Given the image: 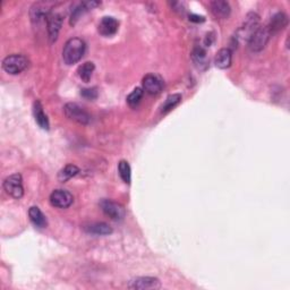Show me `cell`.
Here are the masks:
<instances>
[{
  "label": "cell",
  "mask_w": 290,
  "mask_h": 290,
  "mask_svg": "<svg viewBox=\"0 0 290 290\" xmlns=\"http://www.w3.org/2000/svg\"><path fill=\"white\" fill-rule=\"evenodd\" d=\"M86 44L82 39L72 38L66 42L62 49V59L67 65L79 62L85 54Z\"/></svg>",
  "instance_id": "obj_1"
},
{
  "label": "cell",
  "mask_w": 290,
  "mask_h": 290,
  "mask_svg": "<svg viewBox=\"0 0 290 290\" xmlns=\"http://www.w3.org/2000/svg\"><path fill=\"white\" fill-rule=\"evenodd\" d=\"M271 32L268 26H259L250 35L249 41V48L253 52H260L268 44Z\"/></svg>",
  "instance_id": "obj_2"
},
{
  "label": "cell",
  "mask_w": 290,
  "mask_h": 290,
  "mask_svg": "<svg viewBox=\"0 0 290 290\" xmlns=\"http://www.w3.org/2000/svg\"><path fill=\"white\" fill-rule=\"evenodd\" d=\"M29 65V60L23 55H12L2 60V68L6 73L16 75L26 69Z\"/></svg>",
  "instance_id": "obj_3"
},
{
  "label": "cell",
  "mask_w": 290,
  "mask_h": 290,
  "mask_svg": "<svg viewBox=\"0 0 290 290\" xmlns=\"http://www.w3.org/2000/svg\"><path fill=\"white\" fill-rule=\"evenodd\" d=\"M65 115L68 119L81 125H87L91 123V116L86 110L76 104H67L63 108Z\"/></svg>",
  "instance_id": "obj_4"
},
{
  "label": "cell",
  "mask_w": 290,
  "mask_h": 290,
  "mask_svg": "<svg viewBox=\"0 0 290 290\" xmlns=\"http://www.w3.org/2000/svg\"><path fill=\"white\" fill-rule=\"evenodd\" d=\"M3 189L14 199H21L24 194L22 176L20 174H15L7 177L5 182H3Z\"/></svg>",
  "instance_id": "obj_5"
},
{
  "label": "cell",
  "mask_w": 290,
  "mask_h": 290,
  "mask_svg": "<svg viewBox=\"0 0 290 290\" xmlns=\"http://www.w3.org/2000/svg\"><path fill=\"white\" fill-rule=\"evenodd\" d=\"M101 210L104 212L105 215L111 218L112 220H123L126 215L125 207L122 204H118L111 200H102L100 203Z\"/></svg>",
  "instance_id": "obj_6"
},
{
  "label": "cell",
  "mask_w": 290,
  "mask_h": 290,
  "mask_svg": "<svg viewBox=\"0 0 290 290\" xmlns=\"http://www.w3.org/2000/svg\"><path fill=\"white\" fill-rule=\"evenodd\" d=\"M74 197L68 190L56 189L50 195V203L52 207L59 208H67L73 204Z\"/></svg>",
  "instance_id": "obj_7"
},
{
  "label": "cell",
  "mask_w": 290,
  "mask_h": 290,
  "mask_svg": "<svg viewBox=\"0 0 290 290\" xmlns=\"http://www.w3.org/2000/svg\"><path fill=\"white\" fill-rule=\"evenodd\" d=\"M129 289H141V290H147V289H160L161 284L160 280L153 277H140L135 278L129 281L128 284Z\"/></svg>",
  "instance_id": "obj_8"
},
{
  "label": "cell",
  "mask_w": 290,
  "mask_h": 290,
  "mask_svg": "<svg viewBox=\"0 0 290 290\" xmlns=\"http://www.w3.org/2000/svg\"><path fill=\"white\" fill-rule=\"evenodd\" d=\"M47 24H48V33L49 39L51 42H55L57 40L60 27L62 24V16L58 13H51L47 17Z\"/></svg>",
  "instance_id": "obj_9"
},
{
  "label": "cell",
  "mask_w": 290,
  "mask_h": 290,
  "mask_svg": "<svg viewBox=\"0 0 290 290\" xmlns=\"http://www.w3.org/2000/svg\"><path fill=\"white\" fill-rule=\"evenodd\" d=\"M118 21L111 16H105L100 21L99 23V33L104 37H111V35L116 34V32L118 31Z\"/></svg>",
  "instance_id": "obj_10"
},
{
  "label": "cell",
  "mask_w": 290,
  "mask_h": 290,
  "mask_svg": "<svg viewBox=\"0 0 290 290\" xmlns=\"http://www.w3.org/2000/svg\"><path fill=\"white\" fill-rule=\"evenodd\" d=\"M143 90L151 95H157L162 90V82L158 76L148 74L143 79Z\"/></svg>",
  "instance_id": "obj_11"
},
{
  "label": "cell",
  "mask_w": 290,
  "mask_h": 290,
  "mask_svg": "<svg viewBox=\"0 0 290 290\" xmlns=\"http://www.w3.org/2000/svg\"><path fill=\"white\" fill-rule=\"evenodd\" d=\"M210 7L213 15L215 17H219V19H227V17L230 15V5H229V2L224 1V0H215V1H212L210 3Z\"/></svg>",
  "instance_id": "obj_12"
},
{
  "label": "cell",
  "mask_w": 290,
  "mask_h": 290,
  "mask_svg": "<svg viewBox=\"0 0 290 290\" xmlns=\"http://www.w3.org/2000/svg\"><path fill=\"white\" fill-rule=\"evenodd\" d=\"M231 50L229 48L220 49L217 52L214 58V63L218 68L220 69H227L231 65Z\"/></svg>",
  "instance_id": "obj_13"
},
{
  "label": "cell",
  "mask_w": 290,
  "mask_h": 290,
  "mask_svg": "<svg viewBox=\"0 0 290 290\" xmlns=\"http://www.w3.org/2000/svg\"><path fill=\"white\" fill-rule=\"evenodd\" d=\"M33 114L35 122L38 123V125L41 127L42 129L48 130L49 129V120L47 115L44 114L43 107H42L40 101H35L33 104Z\"/></svg>",
  "instance_id": "obj_14"
},
{
  "label": "cell",
  "mask_w": 290,
  "mask_h": 290,
  "mask_svg": "<svg viewBox=\"0 0 290 290\" xmlns=\"http://www.w3.org/2000/svg\"><path fill=\"white\" fill-rule=\"evenodd\" d=\"M29 217L31 219L32 224L38 228H45L48 222L45 215L42 213V211L38 207H32L29 210Z\"/></svg>",
  "instance_id": "obj_15"
},
{
  "label": "cell",
  "mask_w": 290,
  "mask_h": 290,
  "mask_svg": "<svg viewBox=\"0 0 290 290\" xmlns=\"http://www.w3.org/2000/svg\"><path fill=\"white\" fill-rule=\"evenodd\" d=\"M85 231L92 235L97 236H105L110 235L112 232V228L110 226L104 224V222H95V224H91L85 227Z\"/></svg>",
  "instance_id": "obj_16"
},
{
  "label": "cell",
  "mask_w": 290,
  "mask_h": 290,
  "mask_svg": "<svg viewBox=\"0 0 290 290\" xmlns=\"http://www.w3.org/2000/svg\"><path fill=\"white\" fill-rule=\"evenodd\" d=\"M99 2L95 1H87V2H80L75 8L73 9L72 13V19H70V24H75L76 21L80 19L81 16L83 15L84 13L87 12L88 9H92L93 7L98 6Z\"/></svg>",
  "instance_id": "obj_17"
},
{
  "label": "cell",
  "mask_w": 290,
  "mask_h": 290,
  "mask_svg": "<svg viewBox=\"0 0 290 290\" xmlns=\"http://www.w3.org/2000/svg\"><path fill=\"white\" fill-rule=\"evenodd\" d=\"M192 59L199 68L205 69L207 67V55L202 47H196L194 49L192 52Z\"/></svg>",
  "instance_id": "obj_18"
},
{
  "label": "cell",
  "mask_w": 290,
  "mask_h": 290,
  "mask_svg": "<svg viewBox=\"0 0 290 290\" xmlns=\"http://www.w3.org/2000/svg\"><path fill=\"white\" fill-rule=\"evenodd\" d=\"M288 24V19L287 16L285 15L284 13H278L277 15H274L272 17L270 25L268 26V29L270 30V32H277L284 29V27Z\"/></svg>",
  "instance_id": "obj_19"
},
{
  "label": "cell",
  "mask_w": 290,
  "mask_h": 290,
  "mask_svg": "<svg viewBox=\"0 0 290 290\" xmlns=\"http://www.w3.org/2000/svg\"><path fill=\"white\" fill-rule=\"evenodd\" d=\"M80 172V169L74 165H67L65 168L62 169L58 174V179L62 183H66L67 180H69L73 177H75Z\"/></svg>",
  "instance_id": "obj_20"
},
{
  "label": "cell",
  "mask_w": 290,
  "mask_h": 290,
  "mask_svg": "<svg viewBox=\"0 0 290 290\" xmlns=\"http://www.w3.org/2000/svg\"><path fill=\"white\" fill-rule=\"evenodd\" d=\"M94 63L91 62H84L82 66L79 67V70H77V73H79V76L81 77V80H83L84 82H90L91 77H92V74L94 72Z\"/></svg>",
  "instance_id": "obj_21"
},
{
  "label": "cell",
  "mask_w": 290,
  "mask_h": 290,
  "mask_svg": "<svg viewBox=\"0 0 290 290\" xmlns=\"http://www.w3.org/2000/svg\"><path fill=\"white\" fill-rule=\"evenodd\" d=\"M180 101H182V95L180 94L169 95V97L167 98V100L165 101L164 105H162V112L166 114V112L172 110V109H174Z\"/></svg>",
  "instance_id": "obj_22"
},
{
  "label": "cell",
  "mask_w": 290,
  "mask_h": 290,
  "mask_svg": "<svg viewBox=\"0 0 290 290\" xmlns=\"http://www.w3.org/2000/svg\"><path fill=\"white\" fill-rule=\"evenodd\" d=\"M143 98V88L136 87L128 97H127V102L132 108H136L140 104L141 100Z\"/></svg>",
  "instance_id": "obj_23"
},
{
  "label": "cell",
  "mask_w": 290,
  "mask_h": 290,
  "mask_svg": "<svg viewBox=\"0 0 290 290\" xmlns=\"http://www.w3.org/2000/svg\"><path fill=\"white\" fill-rule=\"evenodd\" d=\"M118 170H119V175L122 177V179L125 182L126 184L130 183V167L128 165V162L125 160H122L118 165Z\"/></svg>",
  "instance_id": "obj_24"
},
{
  "label": "cell",
  "mask_w": 290,
  "mask_h": 290,
  "mask_svg": "<svg viewBox=\"0 0 290 290\" xmlns=\"http://www.w3.org/2000/svg\"><path fill=\"white\" fill-rule=\"evenodd\" d=\"M81 94L83 95L84 98L88 99V100H94L95 98L98 97V92H97V88H84L81 92Z\"/></svg>",
  "instance_id": "obj_25"
},
{
  "label": "cell",
  "mask_w": 290,
  "mask_h": 290,
  "mask_svg": "<svg viewBox=\"0 0 290 290\" xmlns=\"http://www.w3.org/2000/svg\"><path fill=\"white\" fill-rule=\"evenodd\" d=\"M189 20L192 21V22H196V23L204 22V17L203 16H199V15H190Z\"/></svg>",
  "instance_id": "obj_26"
}]
</instances>
